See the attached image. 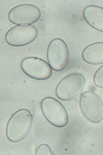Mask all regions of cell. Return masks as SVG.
Wrapping results in <instances>:
<instances>
[{
  "label": "cell",
  "mask_w": 103,
  "mask_h": 155,
  "mask_svg": "<svg viewBox=\"0 0 103 155\" xmlns=\"http://www.w3.org/2000/svg\"><path fill=\"white\" fill-rule=\"evenodd\" d=\"M21 68L31 78L37 80L48 79L52 74V68L45 60L35 57L24 58L21 62Z\"/></svg>",
  "instance_id": "obj_8"
},
{
  "label": "cell",
  "mask_w": 103,
  "mask_h": 155,
  "mask_svg": "<svg viewBox=\"0 0 103 155\" xmlns=\"http://www.w3.org/2000/svg\"><path fill=\"white\" fill-rule=\"evenodd\" d=\"M93 80L95 86L103 87V65L99 67V68L95 71Z\"/></svg>",
  "instance_id": "obj_11"
},
{
  "label": "cell",
  "mask_w": 103,
  "mask_h": 155,
  "mask_svg": "<svg viewBox=\"0 0 103 155\" xmlns=\"http://www.w3.org/2000/svg\"><path fill=\"white\" fill-rule=\"evenodd\" d=\"M48 64L54 71L60 72L66 68L69 59V52L67 44L61 38L52 39L47 50Z\"/></svg>",
  "instance_id": "obj_5"
},
{
  "label": "cell",
  "mask_w": 103,
  "mask_h": 155,
  "mask_svg": "<svg viewBox=\"0 0 103 155\" xmlns=\"http://www.w3.org/2000/svg\"><path fill=\"white\" fill-rule=\"evenodd\" d=\"M36 155H52V152L50 147L46 143L41 144L37 147L35 151Z\"/></svg>",
  "instance_id": "obj_12"
},
{
  "label": "cell",
  "mask_w": 103,
  "mask_h": 155,
  "mask_svg": "<svg viewBox=\"0 0 103 155\" xmlns=\"http://www.w3.org/2000/svg\"><path fill=\"white\" fill-rule=\"evenodd\" d=\"M82 16L85 21L97 31L103 32V8L90 5L84 8Z\"/></svg>",
  "instance_id": "obj_9"
},
{
  "label": "cell",
  "mask_w": 103,
  "mask_h": 155,
  "mask_svg": "<svg viewBox=\"0 0 103 155\" xmlns=\"http://www.w3.org/2000/svg\"><path fill=\"white\" fill-rule=\"evenodd\" d=\"M37 35V28L32 25L15 26L7 31L5 41L11 46H25L33 42Z\"/></svg>",
  "instance_id": "obj_7"
},
{
  "label": "cell",
  "mask_w": 103,
  "mask_h": 155,
  "mask_svg": "<svg viewBox=\"0 0 103 155\" xmlns=\"http://www.w3.org/2000/svg\"><path fill=\"white\" fill-rule=\"evenodd\" d=\"M86 84L83 74L74 72L63 77L56 87V97L61 100L69 101L73 99L82 92Z\"/></svg>",
  "instance_id": "obj_2"
},
{
  "label": "cell",
  "mask_w": 103,
  "mask_h": 155,
  "mask_svg": "<svg viewBox=\"0 0 103 155\" xmlns=\"http://www.w3.org/2000/svg\"><path fill=\"white\" fill-rule=\"evenodd\" d=\"M41 15L40 9L31 4L17 5L9 11L8 17L12 24L17 26L32 25L39 21Z\"/></svg>",
  "instance_id": "obj_6"
},
{
  "label": "cell",
  "mask_w": 103,
  "mask_h": 155,
  "mask_svg": "<svg viewBox=\"0 0 103 155\" xmlns=\"http://www.w3.org/2000/svg\"><path fill=\"white\" fill-rule=\"evenodd\" d=\"M32 119L33 116L29 110L22 108L16 111L6 125L7 139L13 143L23 139L31 130Z\"/></svg>",
  "instance_id": "obj_1"
},
{
  "label": "cell",
  "mask_w": 103,
  "mask_h": 155,
  "mask_svg": "<svg viewBox=\"0 0 103 155\" xmlns=\"http://www.w3.org/2000/svg\"><path fill=\"white\" fill-rule=\"evenodd\" d=\"M42 113L50 124L57 127H63L68 124L69 115L65 106L54 97H47L41 101Z\"/></svg>",
  "instance_id": "obj_3"
},
{
  "label": "cell",
  "mask_w": 103,
  "mask_h": 155,
  "mask_svg": "<svg viewBox=\"0 0 103 155\" xmlns=\"http://www.w3.org/2000/svg\"><path fill=\"white\" fill-rule=\"evenodd\" d=\"M81 56L82 60L89 64H103V41L88 45L82 51Z\"/></svg>",
  "instance_id": "obj_10"
},
{
  "label": "cell",
  "mask_w": 103,
  "mask_h": 155,
  "mask_svg": "<svg viewBox=\"0 0 103 155\" xmlns=\"http://www.w3.org/2000/svg\"><path fill=\"white\" fill-rule=\"evenodd\" d=\"M80 111L89 122L99 124L103 120V103L100 97L92 91H86L79 99Z\"/></svg>",
  "instance_id": "obj_4"
}]
</instances>
